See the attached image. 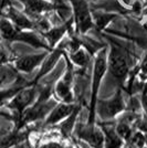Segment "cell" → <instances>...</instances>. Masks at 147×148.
Returning a JSON list of instances; mask_svg holds the SVG:
<instances>
[{
    "instance_id": "d6986e66",
    "label": "cell",
    "mask_w": 147,
    "mask_h": 148,
    "mask_svg": "<svg viewBox=\"0 0 147 148\" xmlns=\"http://www.w3.org/2000/svg\"><path fill=\"white\" fill-rule=\"evenodd\" d=\"M75 117H76V112L74 110V111L70 114V117L67 118V121H65L64 123L62 124L61 130L64 136H67L70 134V132H71V130H72V127H73V125H74V122H75Z\"/></svg>"
},
{
    "instance_id": "ac0fdd59",
    "label": "cell",
    "mask_w": 147,
    "mask_h": 148,
    "mask_svg": "<svg viewBox=\"0 0 147 148\" xmlns=\"http://www.w3.org/2000/svg\"><path fill=\"white\" fill-rule=\"evenodd\" d=\"M19 140V136L17 134L3 135L0 138V148H10L14 146Z\"/></svg>"
},
{
    "instance_id": "3957f363",
    "label": "cell",
    "mask_w": 147,
    "mask_h": 148,
    "mask_svg": "<svg viewBox=\"0 0 147 148\" xmlns=\"http://www.w3.org/2000/svg\"><path fill=\"white\" fill-rule=\"evenodd\" d=\"M110 69L112 74L122 80L126 76V74L128 72V64L125 56L121 52V50L113 48L111 51L110 56Z\"/></svg>"
},
{
    "instance_id": "277c9868",
    "label": "cell",
    "mask_w": 147,
    "mask_h": 148,
    "mask_svg": "<svg viewBox=\"0 0 147 148\" xmlns=\"http://www.w3.org/2000/svg\"><path fill=\"white\" fill-rule=\"evenodd\" d=\"M98 110H100L101 116H103V117H111V116H114L115 114H117L118 112H121L123 110V101L121 94L118 93L113 99L103 102Z\"/></svg>"
},
{
    "instance_id": "9a60e30c",
    "label": "cell",
    "mask_w": 147,
    "mask_h": 148,
    "mask_svg": "<svg viewBox=\"0 0 147 148\" xmlns=\"http://www.w3.org/2000/svg\"><path fill=\"white\" fill-rule=\"evenodd\" d=\"M106 147L107 148H120L122 145V140L118 137V134L113 130H106Z\"/></svg>"
},
{
    "instance_id": "d4e9b609",
    "label": "cell",
    "mask_w": 147,
    "mask_h": 148,
    "mask_svg": "<svg viewBox=\"0 0 147 148\" xmlns=\"http://www.w3.org/2000/svg\"><path fill=\"white\" fill-rule=\"evenodd\" d=\"M5 134H6V130H1V128H0V136H3Z\"/></svg>"
},
{
    "instance_id": "ffe728a7",
    "label": "cell",
    "mask_w": 147,
    "mask_h": 148,
    "mask_svg": "<svg viewBox=\"0 0 147 148\" xmlns=\"http://www.w3.org/2000/svg\"><path fill=\"white\" fill-rule=\"evenodd\" d=\"M112 19H113V17L111 14H101V16H98L96 17V25H98V28H104Z\"/></svg>"
},
{
    "instance_id": "7c38bea8",
    "label": "cell",
    "mask_w": 147,
    "mask_h": 148,
    "mask_svg": "<svg viewBox=\"0 0 147 148\" xmlns=\"http://www.w3.org/2000/svg\"><path fill=\"white\" fill-rule=\"evenodd\" d=\"M16 40L27 42V43L31 44V45H33V47H36V48H44L42 41H41L36 34L30 33V32H20V31H19L17 37H16Z\"/></svg>"
},
{
    "instance_id": "ba28073f",
    "label": "cell",
    "mask_w": 147,
    "mask_h": 148,
    "mask_svg": "<svg viewBox=\"0 0 147 148\" xmlns=\"http://www.w3.org/2000/svg\"><path fill=\"white\" fill-rule=\"evenodd\" d=\"M25 8L30 14H37L45 10H50L52 5L47 0H25Z\"/></svg>"
},
{
    "instance_id": "8992f818",
    "label": "cell",
    "mask_w": 147,
    "mask_h": 148,
    "mask_svg": "<svg viewBox=\"0 0 147 148\" xmlns=\"http://www.w3.org/2000/svg\"><path fill=\"white\" fill-rule=\"evenodd\" d=\"M33 96H34L33 90H27V91L19 93L11 102L10 107H12L14 110H18V111H22L30 104L31 101L33 99Z\"/></svg>"
},
{
    "instance_id": "2e32d148",
    "label": "cell",
    "mask_w": 147,
    "mask_h": 148,
    "mask_svg": "<svg viewBox=\"0 0 147 148\" xmlns=\"http://www.w3.org/2000/svg\"><path fill=\"white\" fill-rule=\"evenodd\" d=\"M60 54H61V51H59V50H58V51H55L54 53L50 56L49 59L47 60V62L43 64L42 70L40 71L39 76H41V75H44L45 73H48L50 70L54 66V64L56 63V61L59 60V58H60Z\"/></svg>"
},
{
    "instance_id": "603a6c76",
    "label": "cell",
    "mask_w": 147,
    "mask_h": 148,
    "mask_svg": "<svg viewBox=\"0 0 147 148\" xmlns=\"http://www.w3.org/2000/svg\"><path fill=\"white\" fill-rule=\"evenodd\" d=\"M9 3V0H0V9L5 8Z\"/></svg>"
},
{
    "instance_id": "4fadbf2b",
    "label": "cell",
    "mask_w": 147,
    "mask_h": 148,
    "mask_svg": "<svg viewBox=\"0 0 147 148\" xmlns=\"http://www.w3.org/2000/svg\"><path fill=\"white\" fill-rule=\"evenodd\" d=\"M69 84H70V83L64 80V81L59 82L58 85H56V93H58V95H59L64 102H67V103L72 102V94L70 92Z\"/></svg>"
},
{
    "instance_id": "44dd1931",
    "label": "cell",
    "mask_w": 147,
    "mask_h": 148,
    "mask_svg": "<svg viewBox=\"0 0 147 148\" xmlns=\"http://www.w3.org/2000/svg\"><path fill=\"white\" fill-rule=\"evenodd\" d=\"M117 132H118V136L124 137V138H127L131 135V130H129V127H127L126 125H118Z\"/></svg>"
},
{
    "instance_id": "52a82bcc",
    "label": "cell",
    "mask_w": 147,
    "mask_h": 148,
    "mask_svg": "<svg viewBox=\"0 0 147 148\" xmlns=\"http://www.w3.org/2000/svg\"><path fill=\"white\" fill-rule=\"evenodd\" d=\"M74 111V106L72 105H67V104H61L56 106L53 112L50 114L49 118L47 121L48 124H54L59 121H61L62 118L70 116V114Z\"/></svg>"
},
{
    "instance_id": "7a4b0ae2",
    "label": "cell",
    "mask_w": 147,
    "mask_h": 148,
    "mask_svg": "<svg viewBox=\"0 0 147 148\" xmlns=\"http://www.w3.org/2000/svg\"><path fill=\"white\" fill-rule=\"evenodd\" d=\"M73 5L75 23L81 32H86L93 27V20L85 0H71Z\"/></svg>"
},
{
    "instance_id": "30bf717a",
    "label": "cell",
    "mask_w": 147,
    "mask_h": 148,
    "mask_svg": "<svg viewBox=\"0 0 147 148\" xmlns=\"http://www.w3.org/2000/svg\"><path fill=\"white\" fill-rule=\"evenodd\" d=\"M19 31L13 27V25L7 19L0 20V34L6 40H16Z\"/></svg>"
},
{
    "instance_id": "9c48e42d",
    "label": "cell",
    "mask_w": 147,
    "mask_h": 148,
    "mask_svg": "<svg viewBox=\"0 0 147 148\" xmlns=\"http://www.w3.org/2000/svg\"><path fill=\"white\" fill-rule=\"evenodd\" d=\"M9 16L13 21V23L17 25L19 29H30L33 25V23L25 16H23L22 13H20L13 8L9 10Z\"/></svg>"
},
{
    "instance_id": "6da1fadb",
    "label": "cell",
    "mask_w": 147,
    "mask_h": 148,
    "mask_svg": "<svg viewBox=\"0 0 147 148\" xmlns=\"http://www.w3.org/2000/svg\"><path fill=\"white\" fill-rule=\"evenodd\" d=\"M107 62H106V54L105 50L101 51L96 56L95 64H94V71H93V83H92V104H91V115H90V123L93 122V114H94V106L96 101V94L101 84V80L104 76V73L106 71Z\"/></svg>"
},
{
    "instance_id": "5b68a950",
    "label": "cell",
    "mask_w": 147,
    "mask_h": 148,
    "mask_svg": "<svg viewBox=\"0 0 147 148\" xmlns=\"http://www.w3.org/2000/svg\"><path fill=\"white\" fill-rule=\"evenodd\" d=\"M44 56H45V53L23 56L17 61L16 66L18 70L22 71V72H31L33 69L41 63V61L44 59Z\"/></svg>"
},
{
    "instance_id": "7402d4cb",
    "label": "cell",
    "mask_w": 147,
    "mask_h": 148,
    "mask_svg": "<svg viewBox=\"0 0 147 148\" xmlns=\"http://www.w3.org/2000/svg\"><path fill=\"white\" fill-rule=\"evenodd\" d=\"M133 142H134L135 145H137V146H139L142 147L143 146V144H144V137L142 135H135L134 136V139H133Z\"/></svg>"
},
{
    "instance_id": "8fae6325",
    "label": "cell",
    "mask_w": 147,
    "mask_h": 148,
    "mask_svg": "<svg viewBox=\"0 0 147 148\" xmlns=\"http://www.w3.org/2000/svg\"><path fill=\"white\" fill-rule=\"evenodd\" d=\"M82 137L90 143L93 147L102 148V145H103V135L98 130H84L83 134H82Z\"/></svg>"
},
{
    "instance_id": "e0dca14e",
    "label": "cell",
    "mask_w": 147,
    "mask_h": 148,
    "mask_svg": "<svg viewBox=\"0 0 147 148\" xmlns=\"http://www.w3.org/2000/svg\"><path fill=\"white\" fill-rule=\"evenodd\" d=\"M71 59L75 64H78L80 66H85L89 62V56L83 50H78V51L73 52L71 56Z\"/></svg>"
},
{
    "instance_id": "cb8c5ba5",
    "label": "cell",
    "mask_w": 147,
    "mask_h": 148,
    "mask_svg": "<svg viewBox=\"0 0 147 148\" xmlns=\"http://www.w3.org/2000/svg\"><path fill=\"white\" fill-rule=\"evenodd\" d=\"M143 105H144V108H145V111L147 113V96L146 95H144V97H143Z\"/></svg>"
},
{
    "instance_id": "5bb4252c",
    "label": "cell",
    "mask_w": 147,
    "mask_h": 148,
    "mask_svg": "<svg viewBox=\"0 0 147 148\" xmlns=\"http://www.w3.org/2000/svg\"><path fill=\"white\" fill-rule=\"evenodd\" d=\"M67 30V28H64V27H56V28H53V29H51L49 30L47 33H45V37L48 39V41H49V43L51 45H54L60 39L62 38V36L64 34V32Z\"/></svg>"
},
{
    "instance_id": "484cf974",
    "label": "cell",
    "mask_w": 147,
    "mask_h": 148,
    "mask_svg": "<svg viewBox=\"0 0 147 148\" xmlns=\"http://www.w3.org/2000/svg\"><path fill=\"white\" fill-rule=\"evenodd\" d=\"M14 148H20V147H14Z\"/></svg>"
}]
</instances>
